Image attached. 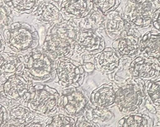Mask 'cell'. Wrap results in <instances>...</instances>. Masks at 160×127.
Masks as SVG:
<instances>
[{
    "label": "cell",
    "instance_id": "6da1fadb",
    "mask_svg": "<svg viewBox=\"0 0 160 127\" xmlns=\"http://www.w3.org/2000/svg\"><path fill=\"white\" fill-rule=\"evenodd\" d=\"M145 83L142 78H133L119 87L116 93V105L122 115L146 109Z\"/></svg>",
    "mask_w": 160,
    "mask_h": 127
},
{
    "label": "cell",
    "instance_id": "7a4b0ae2",
    "mask_svg": "<svg viewBox=\"0 0 160 127\" xmlns=\"http://www.w3.org/2000/svg\"><path fill=\"white\" fill-rule=\"evenodd\" d=\"M156 9L150 0L137 3L128 1L123 11L134 27L143 30L151 27L152 16Z\"/></svg>",
    "mask_w": 160,
    "mask_h": 127
},
{
    "label": "cell",
    "instance_id": "3957f363",
    "mask_svg": "<svg viewBox=\"0 0 160 127\" xmlns=\"http://www.w3.org/2000/svg\"><path fill=\"white\" fill-rule=\"evenodd\" d=\"M142 35L139 30L134 27L124 32L119 38L114 40L112 47L120 58H135L139 55V43Z\"/></svg>",
    "mask_w": 160,
    "mask_h": 127
},
{
    "label": "cell",
    "instance_id": "277c9868",
    "mask_svg": "<svg viewBox=\"0 0 160 127\" xmlns=\"http://www.w3.org/2000/svg\"><path fill=\"white\" fill-rule=\"evenodd\" d=\"M103 27L108 37L113 41L119 38L124 32L134 27L123 10H118V8L107 15Z\"/></svg>",
    "mask_w": 160,
    "mask_h": 127
},
{
    "label": "cell",
    "instance_id": "5b68a950",
    "mask_svg": "<svg viewBox=\"0 0 160 127\" xmlns=\"http://www.w3.org/2000/svg\"><path fill=\"white\" fill-rule=\"evenodd\" d=\"M129 71L133 78L145 82L160 75V64L157 61L138 55L132 60Z\"/></svg>",
    "mask_w": 160,
    "mask_h": 127
},
{
    "label": "cell",
    "instance_id": "8992f818",
    "mask_svg": "<svg viewBox=\"0 0 160 127\" xmlns=\"http://www.w3.org/2000/svg\"><path fill=\"white\" fill-rule=\"evenodd\" d=\"M60 7L63 16L82 19L90 14L94 5L91 0H62Z\"/></svg>",
    "mask_w": 160,
    "mask_h": 127
},
{
    "label": "cell",
    "instance_id": "52a82bcc",
    "mask_svg": "<svg viewBox=\"0 0 160 127\" xmlns=\"http://www.w3.org/2000/svg\"><path fill=\"white\" fill-rule=\"evenodd\" d=\"M119 87L113 81L103 84L92 92L90 101L96 107L110 109L116 106V93Z\"/></svg>",
    "mask_w": 160,
    "mask_h": 127
},
{
    "label": "cell",
    "instance_id": "ba28073f",
    "mask_svg": "<svg viewBox=\"0 0 160 127\" xmlns=\"http://www.w3.org/2000/svg\"><path fill=\"white\" fill-rule=\"evenodd\" d=\"M139 55L155 60L160 64V31L153 29L142 35Z\"/></svg>",
    "mask_w": 160,
    "mask_h": 127
},
{
    "label": "cell",
    "instance_id": "9c48e42d",
    "mask_svg": "<svg viewBox=\"0 0 160 127\" xmlns=\"http://www.w3.org/2000/svg\"><path fill=\"white\" fill-rule=\"evenodd\" d=\"M95 69L105 74L108 75L116 70L120 58L112 47H107L102 52L92 54Z\"/></svg>",
    "mask_w": 160,
    "mask_h": 127
},
{
    "label": "cell",
    "instance_id": "30bf717a",
    "mask_svg": "<svg viewBox=\"0 0 160 127\" xmlns=\"http://www.w3.org/2000/svg\"><path fill=\"white\" fill-rule=\"evenodd\" d=\"M33 15L42 23L56 22L63 19L60 5L54 0H40Z\"/></svg>",
    "mask_w": 160,
    "mask_h": 127
},
{
    "label": "cell",
    "instance_id": "8fae6325",
    "mask_svg": "<svg viewBox=\"0 0 160 127\" xmlns=\"http://www.w3.org/2000/svg\"><path fill=\"white\" fill-rule=\"evenodd\" d=\"M154 121L146 114L140 112L123 115L117 123V127H154Z\"/></svg>",
    "mask_w": 160,
    "mask_h": 127
},
{
    "label": "cell",
    "instance_id": "7c38bea8",
    "mask_svg": "<svg viewBox=\"0 0 160 127\" xmlns=\"http://www.w3.org/2000/svg\"><path fill=\"white\" fill-rule=\"evenodd\" d=\"M133 59L129 57L121 58L118 68L113 73L108 75L110 81L115 82L119 87L132 79L133 77L129 71V67Z\"/></svg>",
    "mask_w": 160,
    "mask_h": 127
},
{
    "label": "cell",
    "instance_id": "4fadbf2b",
    "mask_svg": "<svg viewBox=\"0 0 160 127\" xmlns=\"http://www.w3.org/2000/svg\"><path fill=\"white\" fill-rule=\"evenodd\" d=\"M145 92L147 102L158 110L160 109V75L146 81Z\"/></svg>",
    "mask_w": 160,
    "mask_h": 127
},
{
    "label": "cell",
    "instance_id": "5bb4252c",
    "mask_svg": "<svg viewBox=\"0 0 160 127\" xmlns=\"http://www.w3.org/2000/svg\"><path fill=\"white\" fill-rule=\"evenodd\" d=\"M40 0H3V2L18 14H31L35 12Z\"/></svg>",
    "mask_w": 160,
    "mask_h": 127
},
{
    "label": "cell",
    "instance_id": "9a60e30c",
    "mask_svg": "<svg viewBox=\"0 0 160 127\" xmlns=\"http://www.w3.org/2000/svg\"><path fill=\"white\" fill-rule=\"evenodd\" d=\"M90 111L92 112L90 121H93V123L99 126H101V124H111L115 120V114L109 108L96 107L93 106Z\"/></svg>",
    "mask_w": 160,
    "mask_h": 127
},
{
    "label": "cell",
    "instance_id": "2e32d148",
    "mask_svg": "<svg viewBox=\"0 0 160 127\" xmlns=\"http://www.w3.org/2000/svg\"><path fill=\"white\" fill-rule=\"evenodd\" d=\"M93 3V9L107 16L111 11L118 8L122 0H91Z\"/></svg>",
    "mask_w": 160,
    "mask_h": 127
},
{
    "label": "cell",
    "instance_id": "e0dca14e",
    "mask_svg": "<svg viewBox=\"0 0 160 127\" xmlns=\"http://www.w3.org/2000/svg\"><path fill=\"white\" fill-rule=\"evenodd\" d=\"M12 10L3 1L1 3V24L4 26H9L12 22V17L10 15Z\"/></svg>",
    "mask_w": 160,
    "mask_h": 127
},
{
    "label": "cell",
    "instance_id": "ac0fdd59",
    "mask_svg": "<svg viewBox=\"0 0 160 127\" xmlns=\"http://www.w3.org/2000/svg\"><path fill=\"white\" fill-rule=\"evenodd\" d=\"M151 27L153 29L160 31V7L156 9L153 13Z\"/></svg>",
    "mask_w": 160,
    "mask_h": 127
},
{
    "label": "cell",
    "instance_id": "d6986e66",
    "mask_svg": "<svg viewBox=\"0 0 160 127\" xmlns=\"http://www.w3.org/2000/svg\"><path fill=\"white\" fill-rule=\"evenodd\" d=\"M156 115V125H154V127H160V109L157 111Z\"/></svg>",
    "mask_w": 160,
    "mask_h": 127
},
{
    "label": "cell",
    "instance_id": "ffe728a7",
    "mask_svg": "<svg viewBox=\"0 0 160 127\" xmlns=\"http://www.w3.org/2000/svg\"><path fill=\"white\" fill-rule=\"evenodd\" d=\"M156 9L160 7V0H150Z\"/></svg>",
    "mask_w": 160,
    "mask_h": 127
},
{
    "label": "cell",
    "instance_id": "44dd1931",
    "mask_svg": "<svg viewBox=\"0 0 160 127\" xmlns=\"http://www.w3.org/2000/svg\"><path fill=\"white\" fill-rule=\"evenodd\" d=\"M128 1L131 2L133 3H137L140 2L145 1V0H128Z\"/></svg>",
    "mask_w": 160,
    "mask_h": 127
}]
</instances>
